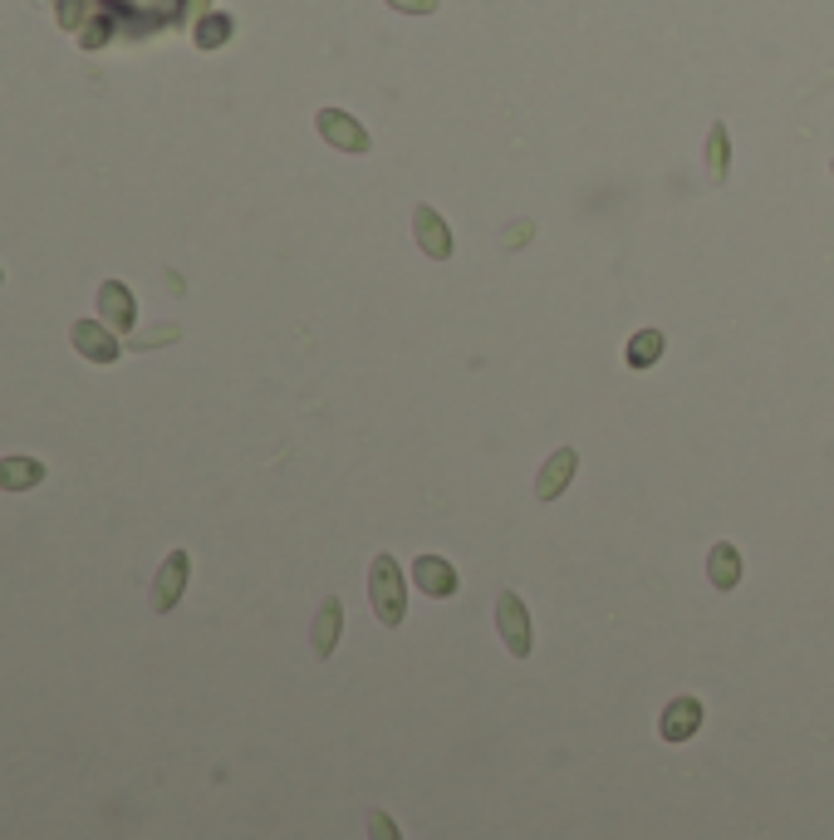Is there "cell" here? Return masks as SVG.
I'll list each match as a JSON object with an SVG mask.
<instances>
[{
    "mask_svg": "<svg viewBox=\"0 0 834 840\" xmlns=\"http://www.w3.org/2000/svg\"><path fill=\"white\" fill-rule=\"evenodd\" d=\"M368 600H374V615L383 629H398L408 615V585H403V571H398V561L388 551L374 555V565H368Z\"/></svg>",
    "mask_w": 834,
    "mask_h": 840,
    "instance_id": "cell-1",
    "label": "cell"
},
{
    "mask_svg": "<svg viewBox=\"0 0 834 840\" xmlns=\"http://www.w3.org/2000/svg\"><path fill=\"white\" fill-rule=\"evenodd\" d=\"M187 575H192V555L167 551V561L157 565V575H153V595H147V605H153L157 615L177 610V600H182V590H187Z\"/></svg>",
    "mask_w": 834,
    "mask_h": 840,
    "instance_id": "cell-2",
    "label": "cell"
},
{
    "mask_svg": "<svg viewBox=\"0 0 834 840\" xmlns=\"http://www.w3.org/2000/svg\"><path fill=\"white\" fill-rule=\"evenodd\" d=\"M496 629H501V644L511 649L515 659L531 654V615H525V600L515 590L496 595Z\"/></svg>",
    "mask_w": 834,
    "mask_h": 840,
    "instance_id": "cell-3",
    "label": "cell"
},
{
    "mask_svg": "<svg viewBox=\"0 0 834 840\" xmlns=\"http://www.w3.org/2000/svg\"><path fill=\"white\" fill-rule=\"evenodd\" d=\"M314 129H320V139L330 143V148H340V153H368V129L354 119V113H344V109H320V113H314Z\"/></svg>",
    "mask_w": 834,
    "mask_h": 840,
    "instance_id": "cell-4",
    "label": "cell"
},
{
    "mask_svg": "<svg viewBox=\"0 0 834 840\" xmlns=\"http://www.w3.org/2000/svg\"><path fill=\"white\" fill-rule=\"evenodd\" d=\"M69 344L84 354L89 364H113L119 360V340H113V330L103 320H79L69 324Z\"/></svg>",
    "mask_w": 834,
    "mask_h": 840,
    "instance_id": "cell-5",
    "label": "cell"
},
{
    "mask_svg": "<svg viewBox=\"0 0 834 840\" xmlns=\"http://www.w3.org/2000/svg\"><path fill=\"white\" fill-rule=\"evenodd\" d=\"M697 728H702V703H697L692 693L672 698L668 708H663V718H658L663 742H688V738H697Z\"/></svg>",
    "mask_w": 834,
    "mask_h": 840,
    "instance_id": "cell-6",
    "label": "cell"
},
{
    "mask_svg": "<svg viewBox=\"0 0 834 840\" xmlns=\"http://www.w3.org/2000/svg\"><path fill=\"white\" fill-rule=\"evenodd\" d=\"M413 581H418L422 595H432V600H452V595H457V571H452V561H442V555H418Z\"/></svg>",
    "mask_w": 834,
    "mask_h": 840,
    "instance_id": "cell-7",
    "label": "cell"
},
{
    "mask_svg": "<svg viewBox=\"0 0 834 840\" xmlns=\"http://www.w3.org/2000/svg\"><path fill=\"white\" fill-rule=\"evenodd\" d=\"M575 467H579V453L575 447H555V457L541 467V477H535V497L541 501H555L559 491L575 482Z\"/></svg>",
    "mask_w": 834,
    "mask_h": 840,
    "instance_id": "cell-8",
    "label": "cell"
},
{
    "mask_svg": "<svg viewBox=\"0 0 834 840\" xmlns=\"http://www.w3.org/2000/svg\"><path fill=\"white\" fill-rule=\"evenodd\" d=\"M413 236H418V246H422V256H432V261H447L452 256V231L447 222H442L432 207H418L413 212Z\"/></svg>",
    "mask_w": 834,
    "mask_h": 840,
    "instance_id": "cell-9",
    "label": "cell"
},
{
    "mask_svg": "<svg viewBox=\"0 0 834 840\" xmlns=\"http://www.w3.org/2000/svg\"><path fill=\"white\" fill-rule=\"evenodd\" d=\"M340 634H344V605H340V595H330V600H320V615H314V634H310L314 654L330 659Z\"/></svg>",
    "mask_w": 834,
    "mask_h": 840,
    "instance_id": "cell-10",
    "label": "cell"
},
{
    "mask_svg": "<svg viewBox=\"0 0 834 840\" xmlns=\"http://www.w3.org/2000/svg\"><path fill=\"white\" fill-rule=\"evenodd\" d=\"M707 581H712V590H736L742 585V551L732 541L712 545V555H707Z\"/></svg>",
    "mask_w": 834,
    "mask_h": 840,
    "instance_id": "cell-11",
    "label": "cell"
},
{
    "mask_svg": "<svg viewBox=\"0 0 834 840\" xmlns=\"http://www.w3.org/2000/svg\"><path fill=\"white\" fill-rule=\"evenodd\" d=\"M99 314H103V324H109V330H129L133 324V296H129V286H123V280H103L99 286Z\"/></svg>",
    "mask_w": 834,
    "mask_h": 840,
    "instance_id": "cell-12",
    "label": "cell"
},
{
    "mask_svg": "<svg viewBox=\"0 0 834 840\" xmlns=\"http://www.w3.org/2000/svg\"><path fill=\"white\" fill-rule=\"evenodd\" d=\"M45 482V462L35 457H0V491H30Z\"/></svg>",
    "mask_w": 834,
    "mask_h": 840,
    "instance_id": "cell-13",
    "label": "cell"
},
{
    "mask_svg": "<svg viewBox=\"0 0 834 840\" xmlns=\"http://www.w3.org/2000/svg\"><path fill=\"white\" fill-rule=\"evenodd\" d=\"M663 350H668L663 330H638V334H633V340L624 344V364H629V369H653V364L663 360Z\"/></svg>",
    "mask_w": 834,
    "mask_h": 840,
    "instance_id": "cell-14",
    "label": "cell"
},
{
    "mask_svg": "<svg viewBox=\"0 0 834 840\" xmlns=\"http://www.w3.org/2000/svg\"><path fill=\"white\" fill-rule=\"evenodd\" d=\"M726 163H732L726 123H712V139H707V167H712V183H726Z\"/></svg>",
    "mask_w": 834,
    "mask_h": 840,
    "instance_id": "cell-15",
    "label": "cell"
},
{
    "mask_svg": "<svg viewBox=\"0 0 834 840\" xmlns=\"http://www.w3.org/2000/svg\"><path fill=\"white\" fill-rule=\"evenodd\" d=\"M192 40H197V49H221L231 40V15H202Z\"/></svg>",
    "mask_w": 834,
    "mask_h": 840,
    "instance_id": "cell-16",
    "label": "cell"
},
{
    "mask_svg": "<svg viewBox=\"0 0 834 840\" xmlns=\"http://www.w3.org/2000/svg\"><path fill=\"white\" fill-rule=\"evenodd\" d=\"M177 324H163V330H138V334H129V344L133 350H157V344H173L177 340Z\"/></svg>",
    "mask_w": 834,
    "mask_h": 840,
    "instance_id": "cell-17",
    "label": "cell"
},
{
    "mask_svg": "<svg viewBox=\"0 0 834 840\" xmlns=\"http://www.w3.org/2000/svg\"><path fill=\"white\" fill-rule=\"evenodd\" d=\"M368 840H403V836H398V821L388 811H368Z\"/></svg>",
    "mask_w": 834,
    "mask_h": 840,
    "instance_id": "cell-18",
    "label": "cell"
},
{
    "mask_svg": "<svg viewBox=\"0 0 834 840\" xmlns=\"http://www.w3.org/2000/svg\"><path fill=\"white\" fill-rule=\"evenodd\" d=\"M55 15H59V25L65 30H79L84 25V0H59Z\"/></svg>",
    "mask_w": 834,
    "mask_h": 840,
    "instance_id": "cell-19",
    "label": "cell"
},
{
    "mask_svg": "<svg viewBox=\"0 0 834 840\" xmlns=\"http://www.w3.org/2000/svg\"><path fill=\"white\" fill-rule=\"evenodd\" d=\"M89 25H93V30H84L79 45H84V49H99L103 40H109V20H89Z\"/></svg>",
    "mask_w": 834,
    "mask_h": 840,
    "instance_id": "cell-20",
    "label": "cell"
},
{
    "mask_svg": "<svg viewBox=\"0 0 834 840\" xmlns=\"http://www.w3.org/2000/svg\"><path fill=\"white\" fill-rule=\"evenodd\" d=\"M383 5L403 10V15H432V10H437V0H383Z\"/></svg>",
    "mask_w": 834,
    "mask_h": 840,
    "instance_id": "cell-21",
    "label": "cell"
},
{
    "mask_svg": "<svg viewBox=\"0 0 834 840\" xmlns=\"http://www.w3.org/2000/svg\"><path fill=\"white\" fill-rule=\"evenodd\" d=\"M830 173H834V163H830Z\"/></svg>",
    "mask_w": 834,
    "mask_h": 840,
    "instance_id": "cell-22",
    "label": "cell"
}]
</instances>
